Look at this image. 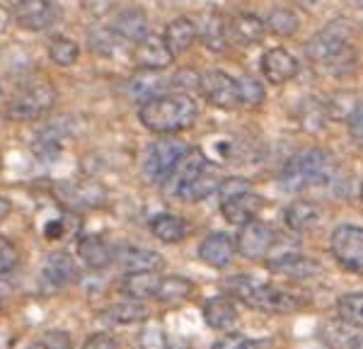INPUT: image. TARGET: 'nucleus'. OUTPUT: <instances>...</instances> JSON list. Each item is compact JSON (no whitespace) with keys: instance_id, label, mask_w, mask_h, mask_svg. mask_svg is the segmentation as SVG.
<instances>
[{"instance_id":"obj_22","label":"nucleus","mask_w":363,"mask_h":349,"mask_svg":"<svg viewBox=\"0 0 363 349\" xmlns=\"http://www.w3.org/2000/svg\"><path fill=\"white\" fill-rule=\"evenodd\" d=\"M42 275L54 289H63L78 279V265L68 253H51L42 267Z\"/></svg>"},{"instance_id":"obj_31","label":"nucleus","mask_w":363,"mask_h":349,"mask_svg":"<svg viewBox=\"0 0 363 349\" xmlns=\"http://www.w3.org/2000/svg\"><path fill=\"white\" fill-rule=\"evenodd\" d=\"M320 206L313 201H306V199H298L294 201L291 206H286L284 211V221L286 226H289L291 231L296 233H306L310 228H315V226L320 223Z\"/></svg>"},{"instance_id":"obj_5","label":"nucleus","mask_w":363,"mask_h":349,"mask_svg":"<svg viewBox=\"0 0 363 349\" xmlns=\"http://www.w3.org/2000/svg\"><path fill=\"white\" fill-rule=\"evenodd\" d=\"M218 204L220 214L228 223L242 226L257 218L264 206V199L252 189V182L245 177H225L218 184Z\"/></svg>"},{"instance_id":"obj_40","label":"nucleus","mask_w":363,"mask_h":349,"mask_svg":"<svg viewBox=\"0 0 363 349\" xmlns=\"http://www.w3.org/2000/svg\"><path fill=\"white\" fill-rule=\"evenodd\" d=\"M211 349H252V340L240 333H228L225 337H220Z\"/></svg>"},{"instance_id":"obj_30","label":"nucleus","mask_w":363,"mask_h":349,"mask_svg":"<svg viewBox=\"0 0 363 349\" xmlns=\"http://www.w3.org/2000/svg\"><path fill=\"white\" fill-rule=\"evenodd\" d=\"M160 272H128L121 282V291L133 301H155Z\"/></svg>"},{"instance_id":"obj_47","label":"nucleus","mask_w":363,"mask_h":349,"mask_svg":"<svg viewBox=\"0 0 363 349\" xmlns=\"http://www.w3.org/2000/svg\"><path fill=\"white\" fill-rule=\"evenodd\" d=\"M354 349H363V337H361V340H359V345H356Z\"/></svg>"},{"instance_id":"obj_16","label":"nucleus","mask_w":363,"mask_h":349,"mask_svg":"<svg viewBox=\"0 0 363 349\" xmlns=\"http://www.w3.org/2000/svg\"><path fill=\"white\" fill-rule=\"evenodd\" d=\"M235 240L228 233H208L199 245V260L213 270H225L235 260Z\"/></svg>"},{"instance_id":"obj_23","label":"nucleus","mask_w":363,"mask_h":349,"mask_svg":"<svg viewBox=\"0 0 363 349\" xmlns=\"http://www.w3.org/2000/svg\"><path fill=\"white\" fill-rule=\"evenodd\" d=\"M199 29V39L213 54H223L230 46V37H228V20L218 13H211L203 17L201 25H196Z\"/></svg>"},{"instance_id":"obj_35","label":"nucleus","mask_w":363,"mask_h":349,"mask_svg":"<svg viewBox=\"0 0 363 349\" xmlns=\"http://www.w3.org/2000/svg\"><path fill=\"white\" fill-rule=\"evenodd\" d=\"M238 90H240V107H247V109L262 107V102H264V97H267L264 85H262L255 75H240Z\"/></svg>"},{"instance_id":"obj_42","label":"nucleus","mask_w":363,"mask_h":349,"mask_svg":"<svg viewBox=\"0 0 363 349\" xmlns=\"http://www.w3.org/2000/svg\"><path fill=\"white\" fill-rule=\"evenodd\" d=\"M42 342L49 349H70V340L66 333H46Z\"/></svg>"},{"instance_id":"obj_32","label":"nucleus","mask_w":363,"mask_h":349,"mask_svg":"<svg viewBox=\"0 0 363 349\" xmlns=\"http://www.w3.org/2000/svg\"><path fill=\"white\" fill-rule=\"evenodd\" d=\"M102 316L114 325H133V323H140V320L148 318L150 311H148V306H143V301L128 299V301H121V304L109 306Z\"/></svg>"},{"instance_id":"obj_15","label":"nucleus","mask_w":363,"mask_h":349,"mask_svg":"<svg viewBox=\"0 0 363 349\" xmlns=\"http://www.w3.org/2000/svg\"><path fill=\"white\" fill-rule=\"evenodd\" d=\"M301 71V63L298 58L291 54L284 46H274L262 56V73L272 85H286L296 78Z\"/></svg>"},{"instance_id":"obj_44","label":"nucleus","mask_w":363,"mask_h":349,"mask_svg":"<svg viewBox=\"0 0 363 349\" xmlns=\"http://www.w3.org/2000/svg\"><path fill=\"white\" fill-rule=\"evenodd\" d=\"M10 22H13V13H10L8 8H3V5H0V34L8 32Z\"/></svg>"},{"instance_id":"obj_19","label":"nucleus","mask_w":363,"mask_h":349,"mask_svg":"<svg viewBox=\"0 0 363 349\" xmlns=\"http://www.w3.org/2000/svg\"><path fill=\"white\" fill-rule=\"evenodd\" d=\"M78 257L87 270L99 272L116 262V250L99 236H83L78 240Z\"/></svg>"},{"instance_id":"obj_3","label":"nucleus","mask_w":363,"mask_h":349,"mask_svg":"<svg viewBox=\"0 0 363 349\" xmlns=\"http://www.w3.org/2000/svg\"><path fill=\"white\" fill-rule=\"evenodd\" d=\"M165 184H169V194L174 199L194 204V201H203L213 192H218L220 177L213 170V165H211L206 155L199 148H191L186 153V158L177 165V170L169 174Z\"/></svg>"},{"instance_id":"obj_27","label":"nucleus","mask_w":363,"mask_h":349,"mask_svg":"<svg viewBox=\"0 0 363 349\" xmlns=\"http://www.w3.org/2000/svg\"><path fill=\"white\" fill-rule=\"evenodd\" d=\"M162 87H165V78L162 71H138L131 80L126 83V92L131 100H140V104L153 100V97L162 95Z\"/></svg>"},{"instance_id":"obj_38","label":"nucleus","mask_w":363,"mask_h":349,"mask_svg":"<svg viewBox=\"0 0 363 349\" xmlns=\"http://www.w3.org/2000/svg\"><path fill=\"white\" fill-rule=\"evenodd\" d=\"M349 136L354 138V143H359L363 148V102H356L354 109L347 116Z\"/></svg>"},{"instance_id":"obj_6","label":"nucleus","mask_w":363,"mask_h":349,"mask_svg":"<svg viewBox=\"0 0 363 349\" xmlns=\"http://www.w3.org/2000/svg\"><path fill=\"white\" fill-rule=\"evenodd\" d=\"M56 104V90L49 80H32L25 83L10 97L5 114L13 121H34L49 114Z\"/></svg>"},{"instance_id":"obj_34","label":"nucleus","mask_w":363,"mask_h":349,"mask_svg":"<svg viewBox=\"0 0 363 349\" xmlns=\"http://www.w3.org/2000/svg\"><path fill=\"white\" fill-rule=\"evenodd\" d=\"M49 58L56 63V66L70 68L78 63L80 46H78V42H73V39H68V37H54L49 42Z\"/></svg>"},{"instance_id":"obj_12","label":"nucleus","mask_w":363,"mask_h":349,"mask_svg":"<svg viewBox=\"0 0 363 349\" xmlns=\"http://www.w3.org/2000/svg\"><path fill=\"white\" fill-rule=\"evenodd\" d=\"M61 8L54 0H20L13 10L15 22L27 32H44V29L54 27Z\"/></svg>"},{"instance_id":"obj_9","label":"nucleus","mask_w":363,"mask_h":349,"mask_svg":"<svg viewBox=\"0 0 363 349\" xmlns=\"http://www.w3.org/2000/svg\"><path fill=\"white\" fill-rule=\"evenodd\" d=\"M330 253L344 272L363 277V226H337L330 238Z\"/></svg>"},{"instance_id":"obj_20","label":"nucleus","mask_w":363,"mask_h":349,"mask_svg":"<svg viewBox=\"0 0 363 349\" xmlns=\"http://www.w3.org/2000/svg\"><path fill=\"white\" fill-rule=\"evenodd\" d=\"M162 39H165V46L172 56L184 54V51H189L191 44L199 39L196 22L189 20V17H174L165 27V32H162Z\"/></svg>"},{"instance_id":"obj_29","label":"nucleus","mask_w":363,"mask_h":349,"mask_svg":"<svg viewBox=\"0 0 363 349\" xmlns=\"http://www.w3.org/2000/svg\"><path fill=\"white\" fill-rule=\"evenodd\" d=\"M194 296V284L186 277L172 275V277H162L157 282V291H155V301L160 304H169V306H179L184 301H189Z\"/></svg>"},{"instance_id":"obj_45","label":"nucleus","mask_w":363,"mask_h":349,"mask_svg":"<svg viewBox=\"0 0 363 349\" xmlns=\"http://www.w3.org/2000/svg\"><path fill=\"white\" fill-rule=\"evenodd\" d=\"M10 211H13V204H10V199H5V196H0V221L8 218Z\"/></svg>"},{"instance_id":"obj_36","label":"nucleus","mask_w":363,"mask_h":349,"mask_svg":"<svg viewBox=\"0 0 363 349\" xmlns=\"http://www.w3.org/2000/svg\"><path fill=\"white\" fill-rule=\"evenodd\" d=\"M298 27H301V20H298V15L289 8H277L267 20V32L279 34V37H294L298 32Z\"/></svg>"},{"instance_id":"obj_18","label":"nucleus","mask_w":363,"mask_h":349,"mask_svg":"<svg viewBox=\"0 0 363 349\" xmlns=\"http://www.w3.org/2000/svg\"><path fill=\"white\" fill-rule=\"evenodd\" d=\"M112 32L124 42L138 44L140 39H145L148 34H153V27H150V17L145 10L140 8H128L124 13L116 15Z\"/></svg>"},{"instance_id":"obj_43","label":"nucleus","mask_w":363,"mask_h":349,"mask_svg":"<svg viewBox=\"0 0 363 349\" xmlns=\"http://www.w3.org/2000/svg\"><path fill=\"white\" fill-rule=\"evenodd\" d=\"M294 3L303 10V13H315V10L325 8L330 0H294Z\"/></svg>"},{"instance_id":"obj_10","label":"nucleus","mask_w":363,"mask_h":349,"mask_svg":"<svg viewBox=\"0 0 363 349\" xmlns=\"http://www.w3.org/2000/svg\"><path fill=\"white\" fill-rule=\"evenodd\" d=\"M199 90L203 92L208 104L223 109V112H233V109L240 107L238 78L228 75L220 68H206V71L199 75Z\"/></svg>"},{"instance_id":"obj_39","label":"nucleus","mask_w":363,"mask_h":349,"mask_svg":"<svg viewBox=\"0 0 363 349\" xmlns=\"http://www.w3.org/2000/svg\"><path fill=\"white\" fill-rule=\"evenodd\" d=\"M114 39H119L114 32H104V29H95V32H90V44L92 49H95V54H109V49H112Z\"/></svg>"},{"instance_id":"obj_17","label":"nucleus","mask_w":363,"mask_h":349,"mask_svg":"<svg viewBox=\"0 0 363 349\" xmlns=\"http://www.w3.org/2000/svg\"><path fill=\"white\" fill-rule=\"evenodd\" d=\"M267 22L252 13H238L228 20V37L240 46H255L267 37Z\"/></svg>"},{"instance_id":"obj_26","label":"nucleus","mask_w":363,"mask_h":349,"mask_svg":"<svg viewBox=\"0 0 363 349\" xmlns=\"http://www.w3.org/2000/svg\"><path fill=\"white\" fill-rule=\"evenodd\" d=\"M189 221L177 216V214H157V216L150 218V233L160 243H167V245L182 243L189 236Z\"/></svg>"},{"instance_id":"obj_25","label":"nucleus","mask_w":363,"mask_h":349,"mask_svg":"<svg viewBox=\"0 0 363 349\" xmlns=\"http://www.w3.org/2000/svg\"><path fill=\"white\" fill-rule=\"evenodd\" d=\"M116 262L128 272H160L162 270V255H157L155 250L145 248H121L116 250Z\"/></svg>"},{"instance_id":"obj_24","label":"nucleus","mask_w":363,"mask_h":349,"mask_svg":"<svg viewBox=\"0 0 363 349\" xmlns=\"http://www.w3.org/2000/svg\"><path fill=\"white\" fill-rule=\"evenodd\" d=\"M320 340L325 342L327 349H354L359 345L361 335H359V328H354V325L344 323L342 318H337V320L322 323Z\"/></svg>"},{"instance_id":"obj_37","label":"nucleus","mask_w":363,"mask_h":349,"mask_svg":"<svg viewBox=\"0 0 363 349\" xmlns=\"http://www.w3.org/2000/svg\"><path fill=\"white\" fill-rule=\"evenodd\" d=\"M20 265V250L10 238L0 236V275H8Z\"/></svg>"},{"instance_id":"obj_21","label":"nucleus","mask_w":363,"mask_h":349,"mask_svg":"<svg viewBox=\"0 0 363 349\" xmlns=\"http://www.w3.org/2000/svg\"><path fill=\"white\" fill-rule=\"evenodd\" d=\"M269 270L289 279H308V277H313L315 272H320V265H318V260L308 257V255L284 253V255H279V257L269 260Z\"/></svg>"},{"instance_id":"obj_48","label":"nucleus","mask_w":363,"mask_h":349,"mask_svg":"<svg viewBox=\"0 0 363 349\" xmlns=\"http://www.w3.org/2000/svg\"><path fill=\"white\" fill-rule=\"evenodd\" d=\"M361 199H363V184H361Z\"/></svg>"},{"instance_id":"obj_46","label":"nucleus","mask_w":363,"mask_h":349,"mask_svg":"<svg viewBox=\"0 0 363 349\" xmlns=\"http://www.w3.org/2000/svg\"><path fill=\"white\" fill-rule=\"evenodd\" d=\"M27 349H49V347H46L44 342H32V345H29Z\"/></svg>"},{"instance_id":"obj_7","label":"nucleus","mask_w":363,"mask_h":349,"mask_svg":"<svg viewBox=\"0 0 363 349\" xmlns=\"http://www.w3.org/2000/svg\"><path fill=\"white\" fill-rule=\"evenodd\" d=\"M189 145L174 136H162L155 143L148 145L143 158V174L148 182L153 184H165L169 174L177 170V165L186 158Z\"/></svg>"},{"instance_id":"obj_33","label":"nucleus","mask_w":363,"mask_h":349,"mask_svg":"<svg viewBox=\"0 0 363 349\" xmlns=\"http://www.w3.org/2000/svg\"><path fill=\"white\" fill-rule=\"evenodd\" d=\"M337 316L354 328H363V291H347L339 296Z\"/></svg>"},{"instance_id":"obj_14","label":"nucleus","mask_w":363,"mask_h":349,"mask_svg":"<svg viewBox=\"0 0 363 349\" xmlns=\"http://www.w3.org/2000/svg\"><path fill=\"white\" fill-rule=\"evenodd\" d=\"M174 61V56L167 51L162 34H148L145 39H140L138 44H133V63L138 71H162Z\"/></svg>"},{"instance_id":"obj_1","label":"nucleus","mask_w":363,"mask_h":349,"mask_svg":"<svg viewBox=\"0 0 363 349\" xmlns=\"http://www.w3.org/2000/svg\"><path fill=\"white\" fill-rule=\"evenodd\" d=\"M199 116L196 100L189 92H162L138 109L140 124L157 136H174L194 126Z\"/></svg>"},{"instance_id":"obj_41","label":"nucleus","mask_w":363,"mask_h":349,"mask_svg":"<svg viewBox=\"0 0 363 349\" xmlns=\"http://www.w3.org/2000/svg\"><path fill=\"white\" fill-rule=\"evenodd\" d=\"M83 349H119V342L109 333H92L83 342Z\"/></svg>"},{"instance_id":"obj_8","label":"nucleus","mask_w":363,"mask_h":349,"mask_svg":"<svg viewBox=\"0 0 363 349\" xmlns=\"http://www.w3.org/2000/svg\"><path fill=\"white\" fill-rule=\"evenodd\" d=\"M349 46H354L351 44V22L339 17V20H332L330 25L322 27L315 37H310V42L306 44V54L318 66H327L332 58Z\"/></svg>"},{"instance_id":"obj_28","label":"nucleus","mask_w":363,"mask_h":349,"mask_svg":"<svg viewBox=\"0 0 363 349\" xmlns=\"http://www.w3.org/2000/svg\"><path fill=\"white\" fill-rule=\"evenodd\" d=\"M61 196L70 204V206H80V209H95L99 204L107 201V192L95 182L63 184Z\"/></svg>"},{"instance_id":"obj_2","label":"nucleus","mask_w":363,"mask_h":349,"mask_svg":"<svg viewBox=\"0 0 363 349\" xmlns=\"http://www.w3.org/2000/svg\"><path fill=\"white\" fill-rule=\"evenodd\" d=\"M228 296H233L240 304L262 313H274V316H284V313H296L301 311L303 301L291 291L277 287V284L262 282V279L252 275H238L230 277L225 282Z\"/></svg>"},{"instance_id":"obj_4","label":"nucleus","mask_w":363,"mask_h":349,"mask_svg":"<svg viewBox=\"0 0 363 349\" xmlns=\"http://www.w3.org/2000/svg\"><path fill=\"white\" fill-rule=\"evenodd\" d=\"M335 162L332 155L320 148H306L296 153L281 170V187L286 192H306L332 179Z\"/></svg>"},{"instance_id":"obj_13","label":"nucleus","mask_w":363,"mask_h":349,"mask_svg":"<svg viewBox=\"0 0 363 349\" xmlns=\"http://www.w3.org/2000/svg\"><path fill=\"white\" fill-rule=\"evenodd\" d=\"M203 320L211 330L216 333H235L240 325V311H238V301L228 294L213 296L203 304Z\"/></svg>"},{"instance_id":"obj_11","label":"nucleus","mask_w":363,"mask_h":349,"mask_svg":"<svg viewBox=\"0 0 363 349\" xmlns=\"http://www.w3.org/2000/svg\"><path fill=\"white\" fill-rule=\"evenodd\" d=\"M274 243H277V233H274L272 226L259 218H252L247 223H242L235 236L238 255H242L250 262L269 257V253L274 250Z\"/></svg>"}]
</instances>
